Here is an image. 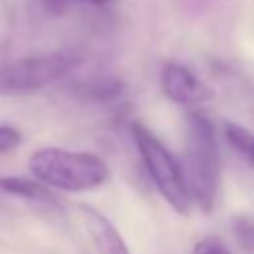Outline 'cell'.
I'll use <instances>...</instances> for the list:
<instances>
[{
	"mask_svg": "<svg viewBox=\"0 0 254 254\" xmlns=\"http://www.w3.org/2000/svg\"><path fill=\"white\" fill-rule=\"evenodd\" d=\"M183 171L192 204L200 212L210 214L220 190V153L214 125L200 111L187 115Z\"/></svg>",
	"mask_w": 254,
	"mask_h": 254,
	"instance_id": "6da1fadb",
	"label": "cell"
},
{
	"mask_svg": "<svg viewBox=\"0 0 254 254\" xmlns=\"http://www.w3.org/2000/svg\"><path fill=\"white\" fill-rule=\"evenodd\" d=\"M28 167L34 179L62 192H89L109 179V167L99 155L64 147L36 149L28 157Z\"/></svg>",
	"mask_w": 254,
	"mask_h": 254,
	"instance_id": "7a4b0ae2",
	"label": "cell"
},
{
	"mask_svg": "<svg viewBox=\"0 0 254 254\" xmlns=\"http://www.w3.org/2000/svg\"><path fill=\"white\" fill-rule=\"evenodd\" d=\"M131 137L137 147L139 159L159 190V194L169 202V206L179 214H189L192 200L189 185L185 179L183 163L141 123H131Z\"/></svg>",
	"mask_w": 254,
	"mask_h": 254,
	"instance_id": "3957f363",
	"label": "cell"
},
{
	"mask_svg": "<svg viewBox=\"0 0 254 254\" xmlns=\"http://www.w3.org/2000/svg\"><path fill=\"white\" fill-rule=\"evenodd\" d=\"M77 64H79L77 56L62 54V52L28 56L10 62L0 67V97L28 95L40 91L46 85L69 73Z\"/></svg>",
	"mask_w": 254,
	"mask_h": 254,
	"instance_id": "277c9868",
	"label": "cell"
},
{
	"mask_svg": "<svg viewBox=\"0 0 254 254\" xmlns=\"http://www.w3.org/2000/svg\"><path fill=\"white\" fill-rule=\"evenodd\" d=\"M161 89L177 105L194 107L206 103L214 97V91L208 83H204L190 67L179 62H169L161 69Z\"/></svg>",
	"mask_w": 254,
	"mask_h": 254,
	"instance_id": "5b68a950",
	"label": "cell"
},
{
	"mask_svg": "<svg viewBox=\"0 0 254 254\" xmlns=\"http://www.w3.org/2000/svg\"><path fill=\"white\" fill-rule=\"evenodd\" d=\"M77 214L97 254H131L121 232L101 210L81 202L77 204Z\"/></svg>",
	"mask_w": 254,
	"mask_h": 254,
	"instance_id": "8992f818",
	"label": "cell"
},
{
	"mask_svg": "<svg viewBox=\"0 0 254 254\" xmlns=\"http://www.w3.org/2000/svg\"><path fill=\"white\" fill-rule=\"evenodd\" d=\"M0 190L42 206H52V208H60V200L54 194V190L50 187H46L44 183H40L38 179H28V177H0Z\"/></svg>",
	"mask_w": 254,
	"mask_h": 254,
	"instance_id": "52a82bcc",
	"label": "cell"
},
{
	"mask_svg": "<svg viewBox=\"0 0 254 254\" xmlns=\"http://www.w3.org/2000/svg\"><path fill=\"white\" fill-rule=\"evenodd\" d=\"M121 91H123V83L119 79H115V77H99V79H91L83 87H79V97L95 101V103H103V101L117 99L121 95Z\"/></svg>",
	"mask_w": 254,
	"mask_h": 254,
	"instance_id": "ba28073f",
	"label": "cell"
},
{
	"mask_svg": "<svg viewBox=\"0 0 254 254\" xmlns=\"http://www.w3.org/2000/svg\"><path fill=\"white\" fill-rule=\"evenodd\" d=\"M224 137L226 143L246 161H250L254 165V133L238 123L226 121L224 123Z\"/></svg>",
	"mask_w": 254,
	"mask_h": 254,
	"instance_id": "9c48e42d",
	"label": "cell"
},
{
	"mask_svg": "<svg viewBox=\"0 0 254 254\" xmlns=\"http://www.w3.org/2000/svg\"><path fill=\"white\" fill-rule=\"evenodd\" d=\"M232 228L242 254H254V218L240 214L232 220Z\"/></svg>",
	"mask_w": 254,
	"mask_h": 254,
	"instance_id": "30bf717a",
	"label": "cell"
},
{
	"mask_svg": "<svg viewBox=\"0 0 254 254\" xmlns=\"http://www.w3.org/2000/svg\"><path fill=\"white\" fill-rule=\"evenodd\" d=\"M190 254H232V252L220 236L210 234V236H204V238L196 240Z\"/></svg>",
	"mask_w": 254,
	"mask_h": 254,
	"instance_id": "8fae6325",
	"label": "cell"
},
{
	"mask_svg": "<svg viewBox=\"0 0 254 254\" xmlns=\"http://www.w3.org/2000/svg\"><path fill=\"white\" fill-rule=\"evenodd\" d=\"M20 143H22V133L16 127L0 125V155L18 149Z\"/></svg>",
	"mask_w": 254,
	"mask_h": 254,
	"instance_id": "7c38bea8",
	"label": "cell"
},
{
	"mask_svg": "<svg viewBox=\"0 0 254 254\" xmlns=\"http://www.w3.org/2000/svg\"><path fill=\"white\" fill-rule=\"evenodd\" d=\"M42 2V6L48 10V12H52V14H62V12H65L67 8H69V4H73L75 0H40Z\"/></svg>",
	"mask_w": 254,
	"mask_h": 254,
	"instance_id": "4fadbf2b",
	"label": "cell"
},
{
	"mask_svg": "<svg viewBox=\"0 0 254 254\" xmlns=\"http://www.w3.org/2000/svg\"><path fill=\"white\" fill-rule=\"evenodd\" d=\"M83 2H89V4H95V6H101V4H107V0H83Z\"/></svg>",
	"mask_w": 254,
	"mask_h": 254,
	"instance_id": "5bb4252c",
	"label": "cell"
},
{
	"mask_svg": "<svg viewBox=\"0 0 254 254\" xmlns=\"http://www.w3.org/2000/svg\"><path fill=\"white\" fill-rule=\"evenodd\" d=\"M107 2H111V0H107Z\"/></svg>",
	"mask_w": 254,
	"mask_h": 254,
	"instance_id": "9a60e30c",
	"label": "cell"
}]
</instances>
